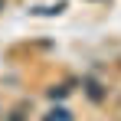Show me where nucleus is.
Masks as SVG:
<instances>
[{
  "mask_svg": "<svg viewBox=\"0 0 121 121\" xmlns=\"http://www.w3.org/2000/svg\"><path fill=\"white\" fill-rule=\"evenodd\" d=\"M62 10H65V3H56V7H36L33 13H36V17H56V13H62Z\"/></svg>",
  "mask_w": 121,
  "mask_h": 121,
  "instance_id": "nucleus-3",
  "label": "nucleus"
},
{
  "mask_svg": "<svg viewBox=\"0 0 121 121\" xmlns=\"http://www.w3.org/2000/svg\"><path fill=\"white\" fill-rule=\"evenodd\" d=\"M46 95H49V98L56 101V98H65V95H69V88H65V85H52V88H49Z\"/></svg>",
  "mask_w": 121,
  "mask_h": 121,
  "instance_id": "nucleus-4",
  "label": "nucleus"
},
{
  "mask_svg": "<svg viewBox=\"0 0 121 121\" xmlns=\"http://www.w3.org/2000/svg\"><path fill=\"white\" fill-rule=\"evenodd\" d=\"M3 118H7V121H26V118H23V111H20V108H17V111H10V115H3Z\"/></svg>",
  "mask_w": 121,
  "mask_h": 121,
  "instance_id": "nucleus-5",
  "label": "nucleus"
},
{
  "mask_svg": "<svg viewBox=\"0 0 121 121\" xmlns=\"http://www.w3.org/2000/svg\"><path fill=\"white\" fill-rule=\"evenodd\" d=\"M43 121H72V111L69 108H52L49 115H43Z\"/></svg>",
  "mask_w": 121,
  "mask_h": 121,
  "instance_id": "nucleus-2",
  "label": "nucleus"
},
{
  "mask_svg": "<svg viewBox=\"0 0 121 121\" xmlns=\"http://www.w3.org/2000/svg\"><path fill=\"white\" fill-rule=\"evenodd\" d=\"M0 10H3V0H0Z\"/></svg>",
  "mask_w": 121,
  "mask_h": 121,
  "instance_id": "nucleus-6",
  "label": "nucleus"
},
{
  "mask_svg": "<svg viewBox=\"0 0 121 121\" xmlns=\"http://www.w3.org/2000/svg\"><path fill=\"white\" fill-rule=\"evenodd\" d=\"M82 88H85V95L95 101V105H101L105 95H108V92H105V85H101L98 79H92V75H88V79H82Z\"/></svg>",
  "mask_w": 121,
  "mask_h": 121,
  "instance_id": "nucleus-1",
  "label": "nucleus"
}]
</instances>
